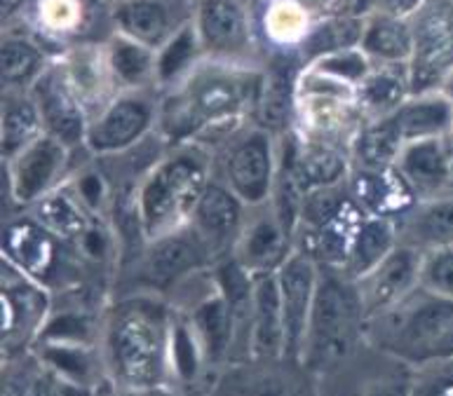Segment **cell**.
Instances as JSON below:
<instances>
[{
	"label": "cell",
	"mask_w": 453,
	"mask_h": 396,
	"mask_svg": "<svg viewBox=\"0 0 453 396\" xmlns=\"http://www.w3.org/2000/svg\"><path fill=\"white\" fill-rule=\"evenodd\" d=\"M264 66L204 59L170 92H163L157 134L167 146L197 141L211 150L254 122Z\"/></svg>",
	"instance_id": "obj_1"
},
{
	"label": "cell",
	"mask_w": 453,
	"mask_h": 396,
	"mask_svg": "<svg viewBox=\"0 0 453 396\" xmlns=\"http://www.w3.org/2000/svg\"><path fill=\"white\" fill-rule=\"evenodd\" d=\"M420 286L434 296L453 301V244L423 251Z\"/></svg>",
	"instance_id": "obj_41"
},
{
	"label": "cell",
	"mask_w": 453,
	"mask_h": 396,
	"mask_svg": "<svg viewBox=\"0 0 453 396\" xmlns=\"http://www.w3.org/2000/svg\"><path fill=\"white\" fill-rule=\"evenodd\" d=\"M399 244L397 225L388 218L379 216H366L357 230V237L352 242L350 255L343 265V272L348 279L357 282L359 277L372 272L383 258Z\"/></svg>",
	"instance_id": "obj_38"
},
{
	"label": "cell",
	"mask_w": 453,
	"mask_h": 396,
	"mask_svg": "<svg viewBox=\"0 0 453 396\" xmlns=\"http://www.w3.org/2000/svg\"><path fill=\"white\" fill-rule=\"evenodd\" d=\"M388 118L404 143L441 139L453 132V101L441 89L416 92Z\"/></svg>",
	"instance_id": "obj_27"
},
{
	"label": "cell",
	"mask_w": 453,
	"mask_h": 396,
	"mask_svg": "<svg viewBox=\"0 0 453 396\" xmlns=\"http://www.w3.org/2000/svg\"><path fill=\"white\" fill-rule=\"evenodd\" d=\"M193 27L204 57L258 66V19L251 0H196Z\"/></svg>",
	"instance_id": "obj_8"
},
{
	"label": "cell",
	"mask_w": 453,
	"mask_h": 396,
	"mask_svg": "<svg viewBox=\"0 0 453 396\" xmlns=\"http://www.w3.org/2000/svg\"><path fill=\"white\" fill-rule=\"evenodd\" d=\"M413 396H453V359L418 369L413 377Z\"/></svg>",
	"instance_id": "obj_42"
},
{
	"label": "cell",
	"mask_w": 453,
	"mask_h": 396,
	"mask_svg": "<svg viewBox=\"0 0 453 396\" xmlns=\"http://www.w3.org/2000/svg\"><path fill=\"white\" fill-rule=\"evenodd\" d=\"M3 261L21 270L34 282L45 284L64 268L82 265L73 248L21 209L3 223Z\"/></svg>",
	"instance_id": "obj_11"
},
{
	"label": "cell",
	"mask_w": 453,
	"mask_h": 396,
	"mask_svg": "<svg viewBox=\"0 0 453 396\" xmlns=\"http://www.w3.org/2000/svg\"><path fill=\"white\" fill-rule=\"evenodd\" d=\"M402 136L397 134L390 118H376L366 120L359 129L350 148L352 167L362 169H388L395 167L399 153H402Z\"/></svg>",
	"instance_id": "obj_39"
},
{
	"label": "cell",
	"mask_w": 453,
	"mask_h": 396,
	"mask_svg": "<svg viewBox=\"0 0 453 396\" xmlns=\"http://www.w3.org/2000/svg\"><path fill=\"white\" fill-rule=\"evenodd\" d=\"M359 48L373 64L409 66L413 57V21L366 14L365 35Z\"/></svg>",
	"instance_id": "obj_33"
},
{
	"label": "cell",
	"mask_w": 453,
	"mask_h": 396,
	"mask_svg": "<svg viewBox=\"0 0 453 396\" xmlns=\"http://www.w3.org/2000/svg\"><path fill=\"white\" fill-rule=\"evenodd\" d=\"M45 132L41 108L34 92L3 89L0 99V155L3 162L12 160L28 143H34Z\"/></svg>",
	"instance_id": "obj_31"
},
{
	"label": "cell",
	"mask_w": 453,
	"mask_h": 396,
	"mask_svg": "<svg viewBox=\"0 0 453 396\" xmlns=\"http://www.w3.org/2000/svg\"><path fill=\"white\" fill-rule=\"evenodd\" d=\"M447 146H449V167H451V188H453V134L447 136Z\"/></svg>",
	"instance_id": "obj_46"
},
{
	"label": "cell",
	"mask_w": 453,
	"mask_h": 396,
	"mask_svg": "<svg viewBox=\"0 0 453 396\" xmlns=\"http://www.w3.org/2000/svg\"><path fill=\"white\" fill-rule=\"evenodd\" d=\"M214 160L219 179L247 207L271 202L280 167V136L250 122L214 148Z\"/></svg>",
	"instance_id": "obj_6"
},
{
	"label": "cell",
	"mask_w": 453,
	"mask_h": 396,
	"mask_svg": "<svg viewBox=\"0 0 453 396\" xmlns=\"http://www.w3.org/2000/svg\"><path fill=\"white\" fill-rule=\"evenodd\" d=\"M411 21V92L441 89L453 73V0H427V5Z\"/></svg>",
	"instance_id": "obj_12"
},
{
	"label": "cell",
	"mask_w": 453,
	"mask_h": 396,
	"mask_svg": "<svg viewBox=\"0 0 453 396\" xmlns=\"http://www.w3.org/2000/svg\"><path fill=\"white\" fill-rule=\"evenodd\" d=\"M0 396H92V390L61 376L42 356L19 354L3 366Z\"/></svg>",
	"instance_id": "obj_26"
},
{
	"label": "cell",
	"mask_w": 453,
	"mask_h": 396,
	"mask_svg": "<svg viewBox=\"0 0 453 396\" xmlns=\"http://www.w3.org/2000/svg\"><path fill=\"white\" fill-rule=\"evenodd\" d=\"M163 92L156 88L120 92L89 120L82 148L92 157H118L157 134Z\"/></svg>",
	"instance_id": "obj_7"
},
{
	"label": "cell",
	"mask_w": 453,
	"mask_h": 396,
	"mask_svg": "<svg viewBox=\"0 0 453 396\" xmlns=\"http://www.w3.org/2000/svg\"><path fill=\"white\" fill-rule=\"evenodd\" d=\"M365 329L366 315L357 284L341 270H319L318 293L303 345L305 369L312 376H332L345 362H350L359 343L366 340Z\"/></svg>",
	"instance_id": "obj_5"
},
{
	"label": "cell",
	"mask_w": 453,
	"mask_h": 396,
	"mask_svg": "<svg viewBox=\"0 0 453 396\" xmlns=\"http://www.w3.org/2000/svg\"><path fill=\"white\" fill-rule=\"evenodd\" d=\"M296 251V240L271 202L261 207H250L240 237L233 247V258L242 265L251 277L273 275L289 261Z\"/></svg>",
	"instance_id": "obj_14"
},
{
	"label": "cell",
	"mask_w": 453,
	"mask_h": 396,
	"mask_svg": "<svg viewBox=\"0 0 453 396\" xmlns=\"http://www.w3.org/2000/svg\"><path fill=\"white\" fill-rule=\"evenodd\" d=\"M319 263L303 251H294L278 270L280 301L284 316V359L303 363V345L308 336L312 305L319 284Z\"/></svg>",
	"instance_id": "obj_13"
},
{
	"label": "cell",
	"mask_w": 453,
	"mask_h": 396,
	"mask_svg": "<svg viewBox=\"0 0 453 396\" xmlns=\"http://www.w3.org/2000/svg\"><path fill=\"white\" fill-rule=\"evenodd\" d=\"M366 343L418 370L453 359V301L423 286L366 319Z\"/></svg>",
	"instance_id": "obj_4"
},
{
	"label": "cell",
	"mask_w": 453,
	"mask_h": 396,
	"mask_svg": "<svg viewBox=\"0 0 453 396\" xmlns=\"http://www.w3.org/2000/svg\"><path fill=\"white\" fill-rule=\"evenodd\" d=\"M217 263L211 248L193 225L142 244L136 255V279L150 291H170L207 265Z\"/></svg>",
	"instance_id": "obj_10"
},
{
	"label": "cell",
	"mask_w": 453,
	"mask_h": 396,
	"mask_svg": "<svg viewBox=\"0 0 453 396\" xmlns=\"http://www.w3.org/2000/svg\"><path fill=\"white\" fill-rule=\"evenodd\" d=\"M420 261H423V251L399 242L372 272L359 277L355 284H357L366 319L386 312L388 308L404 301L413 289H418Z\"/></svg>",
	"instance_id": "obj_16"
},
{
	"label": "cell",
	"mask_w": 453,
	"mask_h": 396,
	"mask_svg": "<svg viewBox=\"0 0 453 396\" xmlns=\"http://www.w3.org/2000/svg\"><path fill=\"white\" fill-rule=\"evenodd\" d=\"M366 14H329L312 21L311 31L305 35L303 45L298 48V59L303 66L322 59L326 54L341 50L359 48L365 35Z\"/></svg>",
	"instance_id": "obj_35"
},
{
	"label": "cell",
	"mask_w": 453,
	"mask_h": 396,
	"mask_svg": "<svg viewBox=\"0 0 453 396\" xmlns=\"http://www.w3.org/2000/svg\"><path fill=\"white\" fill-rule=\"evenodd\" d=\"M104 52H106L111 75H113L115 85H118L120 92L156 88V50L113 31L104 41Z\"/></svg>",
	"instance_id": "obj_32"
},
{
	"label": "cell",
	"mask_w": 453,
	"mask_h": 396,
	"mask_svg": "<svg viewBox=\"0 0 453 396\" xmlns=\"http://www.w3.org/2000/svg\"><path fill=\"white\" fill-rule=\"evenodd\" d=\"M305 68H311L315 73L332 78V80L348 85V88H359V82L365 80L366 75L372 73L373 61L369 59L362 48L341 50V52L326 54L322 59L312 61Z\"/></svg>",
	"instance_id": "obj_40"
},
{
	"label": "cell",
	"mask_w": 453,
	"mask_h": 396,
	"mask_svg": "<svg viewBox=\"0 0 453 396\" xmlns=\"http://www.w3.org/2000/svg\"><path fill=\"white\" fill-rule=\"evenodd\" d=\"M250 207L244 204L217 174L197 202L190 225L200 232L217 261L233 254L235 240L240 237Z\"/></svg>",
	"instance_id": "obj_19"
},
{
	"label": "cell",
	"mask_w": 453,
	"mask_h": 396,
	"mask_svg": "<svg viewBox=\"0 0 453 396\" xmlns=\"http://www.w3.org/2000/svg\"><path fill=\"white\" fill-rule=\"evenodd\" d=\"M315 14L301 0H265L258 17V35L271 42L275 52H298L311 31Z\"/></svg>",
	"instance_id": "obj_34"
},
{
	"label": "cell",
	"mask_w": 453,
	"mask_h": 396,
	"mask_svg": "<svg viewBox=\"0 0 453 396\" xmlns=\"http://www.w3.org/2000/svg\"><path fill=\"white\" fill-rule=\"evenodd\" d=\"M102 3H111V0H102Z\"/></svg>",
	"instance_id": "obj_47"
},
{
	"label": "cell",
	"mask_w": 453,
	"mask_h": 396,
	"mask_svg": "<svg viewBox=\"0 0 453 396\" xmlns=\"http://www.w3.org/2000/svg\"><path fill=\"white\" fill-rule=\"evenodd\" d=\"M395 225H397L399 242L418 251L449 247L453 244V193L418 202Z\"/></svg>",
	"instance_id": "obj_30"
},
{
	"label": "cell",
	"mask_w": 453,
	"mask_h": 396,
	"mask_svg": "<svg viewBox=\"0 0 453 396\" xmlns=\"http://www.w3.org/2000/svg\"><path fill=\"white\" fill-rule=\"evenodd\" d=\"M31 0H0V5H3V19L12 21L17 14H21L27 10V5Z\"/></svg>",
	"instance_id": "obj_44"
},
{
	"label": "cell",
	"mask_w": 453,
	"mask_h": 396,
	"mask_svg": "<svg viewBox=\"0 0 453 396\" xmlns=\"http://www.w3.org/2000/svg\"><path fill=\"white\" fill-rule=\"evenodd\" d=\"M251 359H284V316L278 272L254 277Z\"/></svg>",
	"instance_id": "obj_28"
},
{
	"label": "cell",
	"mask_w": 453,
	"mask_h": 396,
	"mask_svg": "<svg viewBox=\"0 0 453 396\" xmlns=\"http://www.w3.org/2000/svg\"><path fill=\"white\" fill-rule=\"evenodd\" d=\"M48 312V298L21 270L3 261V340L12 345L14 338L41 329ZM45 324V322H42Z\"/></svg>",
	"instance_id": "obj_25"
},
{
	"label": "cell",
	"mask_w": 453,
	"mask_h": 396,
	"mask_svg": "<svg viewBox=\"0 0 453 396\" xmlns=\"http://www.w3.org/2000/svg\"><path fill=\"white\" fill-rule=\"evenodd\" d=\"M348 186H350L352 197L366 211V216H379V218H388L393 223L402 221L418 204L411 188L406 186V181L395 167H352Z\"/></svg>",
	"instance_id": "obj_23"
},
{
	"label": "cell",
	"mask_w": 453,
	"mask_h": 396,
	"mask_svg": "<svg viewBox=\"0 0 453 396\" xmlns=\"http://www.w3.org/2000/svg\"><path fill=\"white\" fill-rule=\"evenodd\" d=\"M409 95H413L409 66L373 64L372 73L366 75L357 88L359 106L369 120L395 113Z\"/></svg>",
	"instance_id": "obj_36"
},
{
	"label": "cell",
	"mask_w": 453,
	"mask_h": 396,
	"mask_svg": "<svg viewBox=\"0 0 453 396\" xmlns=\"http://www.w3.org/2000/svg\"><path fill=\"white\" fill-rule=\"evenodd\" d=\"M196 0H111V28L157 52L193 19Z\"/></svg>",
	"instance_id": "obj_15"
},
{
	"label": "cell",
	"mask_w": 453,
	"mask_h": 396,
	"mask_svg": "<svg viewBox=\"0 0 453 396\" xmlns=\"http://www.w3.org/2000/svg\"><path fill=\"white\" fill-rule=\"evenodd\" d=\"M31 92H34L38 108H41L45 132L57 136L59 141H64L71 148H82L89 115L68 85L59 57L52 61V66L45 71L41 80L35 82Z\"/></svg>",
	"instance_id": "obj_17"
},
{
	"label": "cell",
	"mask_w": 453,
	"mask_h": 396,
	"mask_svg": "<svg viewBox=\"0 0 453 396\" xmlns=\"http://www.w3.org/2000/svg\"><path fill=\"white\" fill-rule=\"evenodd\" d=\"M109 5L102 0H31L27 5L28 24L35 35L45 42H59L64 50L92 42L85 38V31L92 21V7ZM24 10V12H27Z\"/></svg>",
	"instance_id": "obj_24"
},
{
	"label": "cell",
	"mask_w": 453,
	"mask_h": 396,
	"mask_svg": "<svg viewBox=\"0 0 453 396\" xmlns=\"http://www.w3.org/2000/svg\"><path fill=\"white\" fill-rule=\"evenodd\" d=\"M186 316H188L190 326L196 331L197 340L203 345L207 363H224L226 359H233V352H235V319H233L228 301L217 286V279H214V286H211L210 293L200 298L196 308L190 309Z\"/></svg>",
	"instance_id": "obj_29"
},
{
	"label": "cell",
	"mask_w": 453,
	"mask_h": 396,
	"mask_svg": "<svg viewBox=\"0 0 453 396\" xmlns=\"http://www.w3.org/2000/svg\"><path fill=\"white\" fill-rule=\"evenodd\" d=\"M451 134H453V132H451Z\"/></svg>",
	"instance_id": "obj_48"
},
{
	"label": "cell",
	"mask_w": 453,
	"mask_h": 396,
	"mask_svg": "<svg viewBox=\"0 0 453 396\" xmlns=\"http://www.w3.org/2000/svg\"><path fill=\"white\" fill-rule=\"evenodd\" d=\"M204 59L207 57H204L203 42L197 38V31L190 19L157 50L156 88L160 92H170L176 85H181Z\"/></svg>",
	"instance_id": "obj_37"
},
{
	"label": "cell",
	"mask_w": 453,
	"mask_h": 396,
	"mask_svg": "<svg viewBox=\"0 0 453 396\" xmlns=\"http://www.w3.org/2000/svg\"><path fill=\"white\" fill-rule=\"evenodd\" d=\"M395 169L418 202L453 193L447 136L404 143Z\"/></svg>",
	"instance_id": "obj_21"
},
{
	"label": "cell",
	"mask_w": 453,
	"mask_h": 396,
	"mask_svg": "<svg viewBox=\"0 0 453 396\" xmlns=\"http://www.w3.org/2000/svg\"><path fill=\"white\" fill-rule=\"evenodd\" d=\"M106 41V38H104ZM102 42H81L73 48L64 50L59 54L61 68L66 73V80L75 96L88 110L89 120L102 110L115 95H120V89L115 85L111 75L106 52Z\"/></svg>",
	"instance_id": "obj_20"
},
{
	"label": "cell",
	"mask_w": 453,
	"mask_h": 396,
	"mask_svg": "<svg viewBox=\"0 0 453 396\" xmlns=\"http://www.w3.org/2000/svg\"><path fill=\"white\" fill-rule=\"evenodd\" d=\"M81 150L71 148L57 136L42 132L12 160L3 162L7 200L12 202V207L28 209L52 190L61 188L78 167L81 160L75 157Z\"/></svg>",
	"instance_id": "obj_9"
},
{
	"label": "cell",
	"mask_w": 453,
	"mask_h": 396,
	"mask_svg": "<svg viewBox=\"0 0 453 396\" xmlns=\"http://www.w3.org/2000/svg\"><path fill=\"white\" fill-rule=\"evenodd\" d=\"M172 319L153 296L120 301L106 324V359L122 390L153 392L170 370Z\"/></svg>",
	"instance_id": "obj_3"
},
{
	"label": "cell",
	"mask_w": 453,
	"mask_h": 396,
	"mask_svg": "<svg viewBox=\"0 0 453 396\" xmlns=\"http://www.w3.org/2000/svg\"><path fill=\"white\" fill-rule=\"evenodd\" d=\"M441 92H444V95L453 101V73L449 75L447 80H444V85H441Z\"/></svg>",
	"instance_id": "obj_45"
},
{
	"label": "cell",
	"mask_w": 453,
	"mask_h": 396,
	"mask_svg": "<svg viewBox=\"0 0 453 396\" xmlns=\"http://www.w3.org/2000/svg\"><path fill=\"white\" fill-rule=\"evenodd\" d=\"M217 174L210 146L197 141L172 143L157 155L129 193L122 214L136 218L143 244L190 225L197 202Z\"/></svg>",
	"instance_id": "obj_2"
},
{
	"label": "cell",
	"mask_w": 453,
	"mask_h": 396,
	"mask_svg": "<svg viewBox=\"0 0 453 396\" xmlns=\"http://www.w3.org/2000/svg\"><path fill=\"white\" fill-rule=\"evenodd\" d=\"M366 14H383L395 19H413L427 0H365Z\"/></svg>",
	"instance_id": "obj_43"
},
{
	"label": "cell",
	"mask_w": 453,
	"mask_h": 396,
	"mask_svg": "<svg viewBox=\"0 0 453 396\" xmlns=\"http://www.w3.org/2000/svg\"><path fill=\"white\" fill-rule=\"evenodd\" d=\"M312 373L289 359H250L240 362L221 385L226 396H315Z\"/></svg>",
	"instance_id": "obj_18"
},
{
	"label": "cell",
	"mask_w": 453,
	"mask_h": 396,
	"mask_svg": "<svg viewBox=\"0 0 453 396\" xmlns=\"http://www.w3.org/2000/svg\"><path fill=\"white\" fill-rule=\"evenodd\" d=\"M59 54H52L41 35L24 24L5 27L0 41V80L3 89L31 92Z\"/></svg>",
	"instance_id": "obj_22"
}]
</instances>
